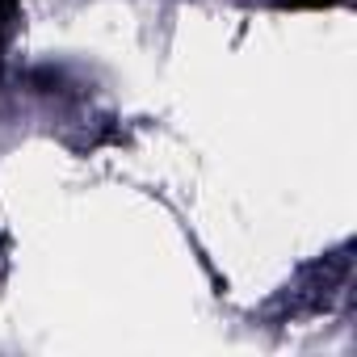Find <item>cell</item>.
<instances>
[{
    "mask_svg": "<svg viewBox=\"0 0 357 357\" xmlns=\"http://www.w3.org/2000/svg\"><path fill=\"white\" fill-rule=\"evenodd\" d=\"M344 0H278V9H336Z\"/></svg>",
    "mask_w": 357,
    "mask_h": 357,
    "instance_id": "6da1fadb",
    "label": "cell"
}]
</instances>
